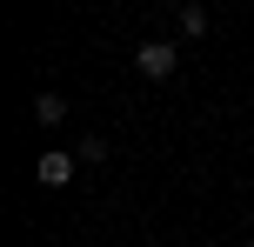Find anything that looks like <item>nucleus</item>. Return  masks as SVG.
<instances>
[{
	"label": "nucleus",
	"mask_w": 254,
	"mask_h": 247,
	"mask_svg": "<svg viewBox=\"0 0 254 247\" xmlns=\"http://www.w3.org/2000/svg\"><path fill=\"white\" fill-rule=\"evenodd\" d=\"M34 120H40V127H61V120H67V100H61V94H34Z\"/></svg>",
	"instance_id": "7ed1b4c3"
},
{
	"label": "nucleus",
	"mask_w": 254,
	"mask_h": 247,
	"mask_svg": "<svg viewBox=\"0 0 254 247\" xmlns=\"http://www.w3.org/2000/svg\"><path fill=\"white\" fill-rule=\"evenodd\" d=\"M134 67L147 80H174V67H181V53H174V40H140V53H134Z\"/></svg>",
	"instance_id": "f257e3e1"
},
{
	"label": "nucleus",
	"mask_w": 254,
	"mask_h": 247,
	"mask_svg": "<svg viewBox=\"0 0 254 247\" xmlns=\"http://www.w3.org/2000/svg\"><path fill=\"white\" fill-rule=\"evenodd\" d=\"M241 247H254V241H241Z\"/></svg>",
	"instance_id": "423d86ee"
},
{
	"label": "nucleus",
	"mask_w": 254,
	"mask_h": 247,
	"mask_svg": "<svg viewBox=\"0 0 254 247\" xmlns=\"http://www.w3.org/2000/svg\"><path fill=\"white\" fill-rule=\"evenodd\" d=\"M174 27H181V40H201V34H207V13H201V0H188Z\"/></svg>",
	"instance_id": "20e7f679"
},
{
	"label": "nucleus",
	"mask_w": 254,
	"mask_h": 247,
	"mask_svg": "<svg viewBox=\"0 0 254 247\" xmlns=\"http://www.w3.org/2000/svg\"><path fill=\"white\" fill-rule=\"evenodd\" d=\"M74 154L94 167V160H107V141H101V134H80V147H74Z\"/></svg>",
	"instance_id": "39448f33"
},
{
	"label": "nucleus",
	"mask_w": 254,
	"mask_h": 247,
	"mask_svg": "<svg viewBox=\"0 0 254 247\" xmlns=\"http://www.w3.org/2000/svg\"><path fill=\"white\" fill-rule=\"evenodd\" d=\"M80 167V154H40V187H67Z\"/></svg>",
	"instance_id": "f03ea898"
}]
</instances>
